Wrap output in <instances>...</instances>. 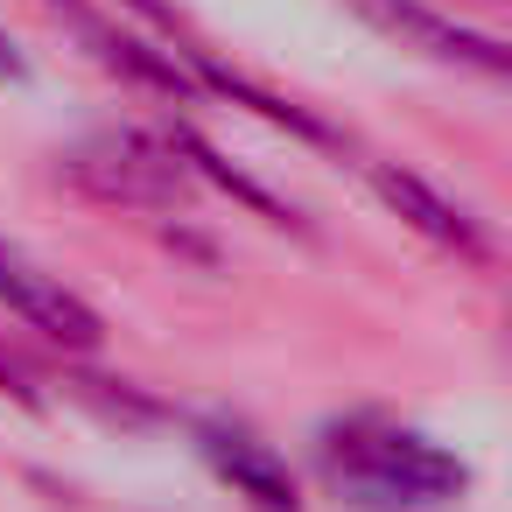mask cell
<instances>
[{"label": "cell", "instance_id": "obj_7", "mask_svg": "<svg viewBox=\"0 0 512 512\" xmlns=\"http://www.w3.org/2000/svg\"><path fill=\"white\" fill-rule=\"evenodd\" d=\"M22 78H29V57L15 50V36H8V29H0V85H22Z\"/></svg>", "mask_w": 512, "mask_h": 512}, {"label": "cell", "instance_id": "obj_3", "mask_svg": "<svg viewBox=\"0 0 512 512\" xmlns=\"http://www.w3.org/2000/svg\"><path fill=\"white\" fill-rule=\"evenodd\" d=\"M0 309L22 316L29 330H43L50 344H71V351H92V344L106 337L99 309H92L78 288H64L57 274H43L29 253H15L8 239H0Z\"/></svg>", "mask_w": 512, "mask_h": 512}, {"label": "cell", "instance_id": "obj_2", "mask_svg": "<svg viewBox=\"0 0 512 512\" xmlns=\"http://www.w3.org/2000/svg\"><path fill=\"white\" fill-rule=\"evenodd\" d=\"M64 176L106 204H134V211H176L190 197V162L176 155V141L141 134V127H113L92 134L64 155Z\"/></svg>", "mask_w": 512, "mask_h": 512}, {"label": "cell", "instance_id": "obj_4", "mask_svg": "<svg viewBox=\"0 0 512 512\" xmlns=\"http://www.w3.org/2000/svg\"><path fill=\"white\" fill-rule=\"evenodd\" d=\"M197 449H204V463H211L239 498H253L260 512H302L288 463H281L253 428H239V421H197Z\"/></svg>", "mask_w": 512, "mask_h": 512}, {"label": "cell", "instance_id": "obj_5", "mask_svg": "<svg viewBox=\"0 0 512 512\" xmlns=\"http://www.w3.org/2000/svg\"><path fill=\"white\" fill-rule=\"evenodd\" d=\"M358 8H365L379 29H393L407 50L435 57V64H463V71H484V78H505V64H512L491 36H477V29H463V22L421 8V0H358Z\"/></svg>", "mask_w": 512, "mask_h": 512}, {"label": "cell", "instance_id": "obj_1", "mask_svg": "<svg viewBox=\"0 0 512 512\" xmlns=\"http://www.w3.org/2000/svg\"><path fill=\"white\" fill-rule=\"evenodd\" d=\"M316 463H323V484L358 512H435L470 491V463L456 449L379 414L330 421Z\"/></svg>", "mask_w": 512, "mask_h": 512}, {"label": "cell", "instance_id": "obj_8", "mask_svg": "<svg viewBox=\"0 0 512 512\" xmlns=\"http://www.w3.org/2000/svg\"><path fill=\"white\" fill-rule=\"evenodd\" d=\"M127 8H134L141 22H155V29H176V8H169V0H127Z\"/></svg>", "mask_w": 512, "mask_h": 512}, {"label": "cell", "instance_id": "obj_6", "mask_svg": "<svg viewBox=\"0 0 512 512\" xmlns=\"http://www.w3.org/2000/svg\"><path fill=\"white\" fill-rule=\"evenodd\" d=\"M365 176H372V190L421 232V239H435L442 253H463V260H484L491 246H484V232H477V218L463 211V204H449L435 183H421L414 169H393V162H365Z\"/></svg>", "mask_w": 512, "mask_h": 512}]
</instances>
